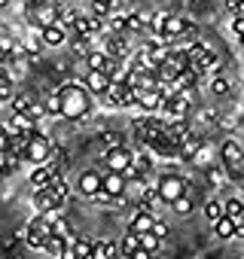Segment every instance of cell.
Returning a JSON list of instances; mask_svg holds the SVG:
<instances>
[{"mask_svg":"<svg viewBox=\"0 0 244 259\" xmlns=\"http://www.w3.org/2000/svg\"><path fill=\"white\" fill-rule=\"evenodd\" d=\"M70 43H73V49H76L79 55H86V52H89V34H73V37H70Z\"/></svg>","mask_w":244,"mask_h":259,"instance_id":"cell-36","label":"cell"},{"mask_svg":"<svg viewBox=\"0 0 244 259\" xmlns=\"http://www.w3.org/2000/svg\"><path fill=\"white\" fill-rule=\"evenodd\" d=\"M10 107H13V113H31V116H37V113H40V107H37V101H34V95H31V92L13 95Z\"/></svg>","mask_w":244,"mask_h":259,"instance_id":"cell-15","label":"cell"},{"mask_svg":"<svg viewBox=\"0 0 244 259\" xmlns=\"http://www.w3.org/2000/svg\"><path fill=\"white\" fill-rule=\"evenodd\" d=\"M43 110H46L49 116H61V98H58V92L46 98V104H43Z\"/></svg>","mask_w":244,"mask_h":259,"instance_id":"cell-32","label":"cell"},{"mask_svg":"<svg viewBox=\"0 0 244 259\" xmlns=\"http://www.w3.org/2000/svg\"><path fill=\"white\" fill-rule=\"evenodd\" d=\"M141 247L150 250V253H156V250L162 247V238H156L153 232H144V235H141Z\"/></svg>","mask_w":244,"mask_h":259,"instance_id":"cell-31","label":"cell"},{"mask_svg":"<svg viewBox=\"0 0 244 259\" xmlns=\"http://www.w3.org/2000/svg\"><path fill=\"white\" fill-rule=\"evenodd\" d=\"M129 259H153V253H150V250H144V247H138Z\"/></svg>","mask_w":244,"mask_h":259,"instance_id":"cell-42","label":"cell"},{"mask_svg":"<svg viewBox=\"0 0 244 259\" xmlns=\"http://www.w3.org/2000/svg\"><path fill=\"white\" fill-rule=\"evenodd\" d=\"M162 95H165V85H159V89H135V107L153 113V110L162 107Z\"/></svg>","mask_w":244,"mask_h":259,"instance_id":"cell-7","label":"cell"},{"mask_svg":"<svg viewBox=\"0 0 244 259\" xmlns=\"http://www.w3.org/2000/svg\"><path fill=\"white\" fill-rule=\"evenodd\" d=\"M49 156H52V141H49L43 132L28 135V156H25V162L43 165V162H49Z\"/></svg>","mask_w":244,"mask_h":259,"instance_id":"cell-3","label":"cell"},{"mask_svg":"<svg viewBox=\"0 0 244 259\" xmlns=\"http://www.w3.org/2000/svg\"><path fill=\"white\" fill-rule=\"evenodd\" d=\"M156 192H159V198H162L165 204H171L174 198H180V195L186 192V180L177 177V174H162L159 183H156Z\"/></svg>","mask_w":244,"mask_h":259,"instance_id":"cell-4","label":"cell"},{"mask_svg":"<svg viewBox=\"0 0 244 259\" xmlns=\"http://www.w3.org/2000/svg\"><path fill=\"white\" fill-rule=\"evenodd\" d=\"M241 207H244V204H241L238 198H229V201L223 204V213H229V217H238V213H241Z\"/></svg>","mask_w":244,"mask_h":259,"instance_id":"cell-38","label":"cell"},{"mask_svg":"<svg viewBox=\"0 0 244 259\" xmlns=\"http://www.w3.org/2000/svg\"><path fill=\"white\" fill-rule=\"evenodd\" d=\"M168 16H171V13H156V16H150V19H147V28L153 31V37H162V31H165V22H168Z\"/></svg>","mask_w":244,"mask_h":259,"instance_id":"cell-26","label":"cell"},{"mask_svg":"<svg viewBox=\"0 0 244 259\" xmlns=\"http://www.w3.org/2000/svg\"><path fill=\"white\" fill-rule=\"evenodd\" d=\"M110 10H113V4H110V0H92V13H95V16L107 19V16H110Z\"/></svg>","mask_w":244,"mask_h":259,"instance_id":"cell-35","label":"cell"},{"mask_svg":"<svg viewBox=\"0 0 244 259\" xmlns=\"http://www.w3.org/2000/svg\"><path fill=\"white\" fill-rule=\"evenodd\" d=\"M101 144L107 150H116V147L126 144V138H122V132H101Z\"/></svg>","mask_w":244,"mask_h":259,"instance_id":"cell-27","label":"cell"},{"mask_svg":"<svg viewBox=\"0 0 244 259\" xmlns=\"http://www.w3.org/2000/svg\"><path fill=\"white\" fill-rule=\"evenodd\" d=\"M61 247H64V238H58V235H49V238L43 241V250H46L49 256H58Z\"/></svg>","mask_w":244,"mask_h":259,"instance_id":"cell-30","label":"cell"},{"mask_svg":"<svg viewBox=\"0 0 244 259\" xmlns=\"http://www.w3.org/2000/svg\"><path fill=\"white\" fill-rule=\"evenodd\" d=\"M229 79H223V76H214V82H211V92L214 95H229Z\"/></svg>","mask_w":244,"mask_h":259,"instance_id":"cell-37","label":"cell"},{"mask_svg":"<svg viewBox=\"0 0 244 259\" xmlns=\"http://www.w3.org/2000/svg\"><path fill=\"white\" fill-rule=\"evenodd\" d=\"M177 150H180V159H198V150H201V141L195 138V135H183V138H177Z\"/></svg>","mask_w":244,"mask_h":259,"instance_id":"cell-16","label":"cell"},{"mask_svg":"<svg viewBox=\"0 0 244 259\" xmlns=\"http://www.w3.org/2000/svg\"><path fill=\"white\" fill-rule=\"evenodd\" d=\"M25 244L31 250H43V235H37L34 229H25Z\"/></svg>","mask_w":244,"mask_h":259,"instance_id":"cell-34","label":"cell"},{"mask_svg":"<svg viewBox=\"0 0 244 259\" xmlns=\"http://www.w3.org/2000/svg\"><path fill=\"white\" fill-rule=\"evenodd\" d=\"M107 61H110L107 49H89V52H86V67H89V70H104Z\"/></svg>","mask_w":244,"mask_h":259,"instance_id":"cell-21","label":"cell"},{"mask_svg":"<svg viewBox=\"0 0 244 259\" xmlns=\"http://www.w3.org/2000/svg\"><path fill=\"white\" fill-rule=\"evenodd\" d=\"M40 40H43V46H61V43L67 40V28L58 25V22L43 25V28H40Z\"/></svg>","mask_w":244,"mask_h":259,"instance_id":"cell-12","label":"cell"},{"mask_svg":"<svg viewBox=\"0 0 244 259\" xmlns=\"http://www.w3.org/2000/svg\"><path fill=\"white\" fill-rule=\"evenodd\" d=\"M214 232H217V238H223V241L235 238V220H232L229 213H223V217L214 223Z\"/></svg>","mask_w":244,"mask_h":259,"instance_id":"cell-24","label":"cell"},{"mask_svg":"<svg viewBox=\"0 0 244 259\" xmlns=\"http://www.w3.org/2000/svg\"><path fill=\"white\" fill-rule=\"evenodd\" d=\"M205 217H208L211 223H217V220L223 217V204H220V201H205Z\"/></svg>","mask_w":244,"mask_h":259,"instance_id":"cell-33","label":"cell"},{"mask_svg":"<svg viewBox=\"0 0 244 259\" xmlns=\"http://www.w3.org/2000/svg\"><path fill=\"white\" fill-rule=\"evenodd\" d=\"M92 247H95V241H92V238H76V244H73L76 259H92Z\"/></svg>","mask_w":244,"mask_h":259,"instance_id":"cell-29","label":"cell"},{"mask_svg":"<svg viewBox=\"0 0 244 259\" xmlns=\"http://www.w3.org/2000/svg\"><path fill=\"white\" fill-rule=\"evenodd\" d=\"M7 150H10V132H7L4 125H0V156H4Z\"/></svg>","mask_w":244,"mask_h":259,"instance_id":"cell-40","label":"cell"},{"mask_svg":"<svg viewBox=\"0 0 244 259\" xmlns=\"http://www.w3.org/2000/svg\"><path fill=\"white\" fill-rule=\"evenodd\" d=\"M34 204H37V210H40V213H49V210H58V204H55V198L49 195V189H46V186L34 192Z\"/></svg>","mask_w":244,"mask_h":259,"instance_id":"cell-22","label":"cell"},{"mask_svg":"<svg viewBox=\"0 0 244 259\" xmlns=\"http://www.w3.org/2000/svg\"><path fill=\"white\" fill-rule=\"evenodd\" d=\"M0 162H4V171H7V174H13V171H19V165H22L25 159H22V156H16L13 150H7L4 156H0Z\"/></svg>","mask_w":244,"mask_h":259,"instance_id":"cell-28","label":"cell"},{"mask_svg":"<svg viewBox=\"0 0 244 259\" xmlns=\"http://www.w3.org/2000/svg\"><path fill=\"white\" fill-rule=\"evenodd\" d=\"M46 189H49V195L55 198V204H58V207H61V204L67 201V183L61 180V174H55V177H52V180L46 183Z\"/></svg>","mask_w":244,"mask_h":259,"instance_id":"cell-20","label":"cell"},{"mask_svg":"<svg viewBox=\"0 0 244 259\" xmlns=\"http://www.w3.org/2000/svg\"><path fill=\"white\" fill-rule=\"evenodd\" d=\"M220 159H223L226 177H232V180H241V177H244V150H241L235 141H226V144L220 147Z\"/></svg>","mask_w":244,"mask_h":259,"instance_id":"cell-2","label":"cell"},{"mask_svg":"<svg viewBox=\"0 0 244 259\" xmlns=\"http://www.w3.org/2000/svg\"><path fill=\"white\" fill-rule=\"evenodd\" d=\"M58 98H61V119H70V122H86L89 119V110H92V92L86 89V82H67L58 89Z\"/></svg>","mask_w":244,"mask_h":259,"instance_id":"cell-1","label":"cell"},{"mask_svg":"<svg viewBox=\"0 0 244 259\" xmlns=\"http://www.w3.org/2000/svg\"><path fill=\"white\" fill-rule=\"evenodd\" d=\"M7 4H10V0H0V7H7Z\"/></svg>","mask_w":244,"mask_h":259,"instance_id":"cell-44","label":"cell"},{"mask_svg":"<svg viewBox=\"0 0 244 259\" xmlns=\"http://www.w3.org/2000/svg\"><path fill=\"white\" fill-rule=\"evenodd\" d=\"M147 150H150L153 156H162V159H177V156H180V150H177V138H171L168 132H162L156 141H150Z\"/></svg>","mask_w":244,"mask_h":259,"instance_id":"cell-8","label":"cell"},{"mask_svg":"<svg viewBox=\"0 0 244 259\" xmlns=\"http://www.w3.org/2000/svg\"><path fill=\"white\" fill-rule=\"evenodd\" d=\"M4 128H7L10 135H13V132H19V135H34V132H37V122H34L31 113H13V119L4 122Z\"/></svg>","mask_w":244,"mask_h":259,"instance_id":"cell-11","label":"cell"},{"mask_svg":"<svg viewBox=\"0 0 244 259\" xmlns=\"http://www.w3.org/2000/svg\"><path fill=\"white\" fill-rule=\"evenodd\" d=\"M147 28V19L141 16V13H129L126 16V34H138V31H144Z\"/></svg>","mask_w":244,"mask_h":259,"instance_id":"cell-25","label":"cell"},{"mask_svg":"<svg viewBox=\"0 0 244 259\" xmlns=\"http://www.w3.org/2000/svg\"><path fill=\"white\" fill-rule=\"evenodd\" d=\"M171 207H174V213H177V217H189V213H192L195 201H192V192H189V186H186V192H183L180 198H174V201H171Z\"/></svg>","mask_w":244,"mask_h":259,"instance_id":"cell-23","label":"cell"},{"mask_svg":"<svg viewBox=\"0 0 244 259\" xmlns=\"http://www.w3.org/2000/svg\"><path fill=\"white\" fill-rule=\"evenodd\" d=\"M86 89H89L92 95H101V98H104V92L110 89V76H107L104 70H89V73H86Z\"/></svg>","mask_w":244,"mask_h":259,"instance_id":"cell-14","label":"cell"},{"mask_svg":"<svg viewBox=\"0 0 244 259\" xmlns=\"http://www.w3.org/2000/svg\"><path fill=\"white\" fill-rule=\"evenodd\" d=\"M104 101L110 107H135V85L129 82H110V89L104 92Z\"/></svg>","mask_w":244,"mask_h":259,"instance_id":"cell-5","label":"cell"},{"mask_svg":"<svg viewBox=\"0 0 244 259\" xmlns=\"http://www.w3.org/2000/svg\"><path fill=\"white\" fill-rule=\"evenodd\" d=\"M189 31H192V28H189V22H186L183 16H168L162 37H165V40H174V37H183V34H189Z\"/></svg>","mask_w":244,"mask_h":259,"instance_id":"cell-13","label":"cell"},{"mask_svg":"<svg viewBox=\"0 0 244 259\" xmlns=\"http://www.w3.org/2000/svg\"><path fill=\"white\" fill-rule=\"evenodd\" d=\"M153 223H156V210H138V213L132 217L129 229L138 232V235H144V232H153Z\"/></svg>","mask_w":244,"mask_h":259,"instance_id":"cell-17","label":"cell"},{"mask_svg":"<svg viewBox=\"0 0 244 259\" xmlns=\"http://www.w3.org/2000/svg\"><path fill=\"white\" fill-rule=\"evenodd\" d=\"M238 43H241V46H244V34H238Z\"/></svg>","mask_w":244,"mask_h":259,"instance_id":"cell-43","label":"cell"},{"mask_svg":"<svg viewBox=\"0 0 244 259\" xmlns=\"http://www.w3.org/2000/svg\"><path fill=\"white\" fill-rule=\"evenodd\" d=\"M232 34H244V16H232Z\"/></svg>","mask_w":244,"mask_h":259,"instance_id":"cell-41","label":"cell"},{"mask_svg":"<svg viewBox=\"0 0 244 259\" xmlns=\"http://www.w3.org/2000/svg\"><path fill=\"white\" fill-rule=\"evenodd\" d=\"M113 201H122L126 198V189H129V180L126 174H119V171H104V186H101Z\"/></svg>","mask_w":244,"mask_h":259,"instance_id":"cell-6","label":"cell"},{"mask_svg":"<svg viewBox=\"0 0 244 259\" xmlns=\"http://www.w3.org/2000/svg\"><path fill=\"white\" fill-rule=\"evenodd\" d=\"M138 247H141V235H138V232H132V229L119 238V256H126V259H129Z\"/></svg>","mask_w":244,"mask_h":259,"instance_id":"cell-19","label":"cell"},{"mask_svg":"<svg viewBox=\"0 0 244 259\" xmlns=\"http://www.w3.org/2000/svg\"><path fill=\"white\" fill-rule=\"evenodd\" d=\"M101 186H104V171H86V174H79V180H76V192H79L83 198H95V195L101 192Z\"/></svg>","mask_w":244,"mask_h":259,"instance_id":"cell-9","label":"cell"},{"mask_svg":"<svg viewBox=\"0 0 244 259\" xmlns=\"http://www.w3.org/2000/svg\"><path fill=\"white\" fill-rule=\"evenodd\" d=\"M153 235H156V238H162V241H165V238H168V223H162V220H159V217H156V223H153Z\"/></svg>","mask_w":244,"mask_h":259,"instance_id":"cell-39","label":"cell"},{"mask_svg":"<svg viewBox=\"0 0 244 259\" xmlns=\"http://www.w3.org/2000/svg\"><path fill=\"white\" fill-rule=\"evenodd\" d=\"M132 159H135V156H132L126 147H116V150H107V153H104V168H107V171H119V174H122V171L132 165Z\"/></svg>","mask_w":244,"mask_h":259,"instance_id":"cell-10","label":"cell"},{"mask_svg":"<svg viewBox=\"0 0 244 259\" xmlns=\"http://www.w3.org/2000/svg\"><path fill=\"white\" fill-rule=\"evenodd\" d=\"M116 256H119V244L116 241H95L92 259H116Z\"/></svg>","mask_w":244,"mask_h":259,"instance_id":"cell-18","label":"cell"}]
</instances>
